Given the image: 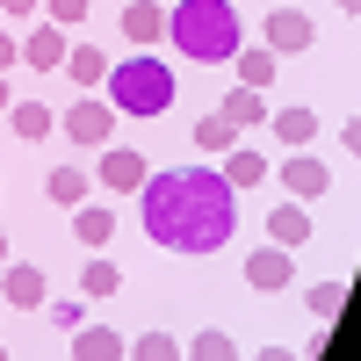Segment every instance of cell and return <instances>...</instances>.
<instances>
[{
	"label": "cell",
	"instance_id": "6da1fadb",
	"mask_svg": "<svg viewBox=\"0 0 361 361\" xmlns=\"http://www.w3.org/2000/svg\"><path fill=\"white\" fill-rule=\"evenodd\" d=\"M145 238L166 253H217L238 231V188L217 166H166L159 180L137 188Z\"/></svg>",
	"mask_w": 361,
	"mask_h": 361
},
{
	"label": "cell",
	"instance_id": "7a4b0ae2",
	"mask_svg": "<svg viewBox=\"0 0 361 361\" xmlns=\"http://www.w3.org/2000/svg\"><path fill=\"white\" fill-rule=\"evenodd\" d=\"M166 37L180 44V58H195V66H231L238 44H246V22H238L231 0H180L166 15Z\"/></svg>",
	"mask_w": 361,
	"mask_h": 361
},
{
	"label": "cell",
	"instance_id": "3957f363",
	"mask_svg": "<svg viewBox=\"0 0 361 361\" xmlns=\"http://www.w3.org/2000/svg\"><path fill=\"white\" fill-rule=\"evenodd\" d=\"M109 109L116 116H166L173 109V73L159 58H123V66H109Z\"/></svg>",
	"mask_w": 361,
	"mask_h": 361
},
{
	"label": "cell",
	"instance_id": "277c9868",
	"mask_svg": "<svg viewBox=\"0 0 361 361\" xmlns=\"http://www.w3.org/2000/svg\"><path fill=\"white\" fill-rule=\"evenodd\" d=\"M311 44H318V22L304 8H267V51H275V58H296Z\"/></svg>",
	"mask_w": 361,
	"mask_h": 361
},
{
	"label": "cell",
	"instance_id": "5b68a950",
	"mask_svg": "<svg viewBox=\"0 0 361 361\" xmlns=\"http://www.w3.org/2000/svg\"><path fill=\"white\" fill-rule=\"evenodd\" d=\"M58 130H66L73 145H109V130H116V109H109L102 94H80V102L66 109V123H58Z\"/></svg>",
	"mask_w": 361,
	"mask_h": 361
},
{
	"label": "cell",
	"instance_id": "8992f818",
	"mask_svg": "<svg viewBox=\"0 0 361 361\" xmlns=\"http://www.w3.org/2000/svg\"><path fill=\"white\" fill-rule=\"evenodd\" d=\"M145 180H152L145 152H130V145H102V188H109V195H137Z\"/></svg>",
	"mask_w": 361,
	"mask_h": 361
},
{
	"label": "cell",
	"instance_id": "52a82bcc",
	"mask_svg": "<svg viewBox=\"0 0 361 361\" xmlns=\"http://www.w3.org/2000/svg\"><path fill=\"white\" fill-rule=\"evenodd\" d=\"M282 188H289V202H318L325 188H333V166H325V159H311V152H289Z\"/></svg>",
	"mask_w": 361,
	"mask_h": 361
},
{
	"label": "cell",
	"instance_id": "ba28073f",
	"mask_svg": "<svg viewBox=\"0 0 361 361\" xmlns=\"http://www.w3.org/2000/svg\"><path fill=\"white\" fill-rule=\"evenodd\" d=\"M0 304H15V311H44V267L8 260V267H0Z\"/></svg>",
	"mask_w": 361,
	"mask_h": 361
},
{
	"label": "cell",
	"instance_id": "9c48e42d",
	"mask_svg": "<svg viewBox=\"0 0 361 361\" xmlns=\"http://www.w3.org/2000/svg\"><path fill=\"white\" fill-rule=\"evenodd\" d=\"M289 275H296V260H289L282 246H260V253H246V289L275 296V289H289Z\"/></svg>",
	"mask_w": 361,
	"mask_h": 361
},
{
	"label": "cell",
	"instance_id": "30bf717a",
	"mask_svg": "<svg viewBox=\"0 0 361 361\" xmlns=\"http://www.w3.org/2000/svg\"><path fill=\"white\" fill-rule=\"evenodd\" d=\"M66 29H58V22H37V29H29V37H22V66H37V73H58V66H66Z\"/></svg>",
	"mask_w": 361,
	"mask_h": 361
},
{
	"label": "cell",
	"instance_id": "8fae6325",
	"mask_svg": "<svg viewBox=\"0 0 361 361\" xmlns=\"http://www.w3.org/2000/svg\"><path fill=\"white\" fill-rule=\"evenodd\" d=\"M73 238H80V246H94V253H102L109 238H116V209H109V202H94V195H87V202L73 209Z\"/></svg>",
	"mask_w": 361,
	"mask_h": 361
},
{
	"label": "cell",
	"instance_id": "7c38bea8",
	"mask_svg": "<svg viewBox=\"0 0 361 361\" xmlns=\"http://www.w3.org/2000/svg\"><path fill=\"white\" fill-rule=\"evenodd\" d=\"M304 238H311V217H304V202H282V209H267V246L296 253Z\"/></svg>",
	"mask_w": 361,
	"mask_h": 361
},
{
	"label": "cell",
	"instance_id": "4fadbf2b",
	"mask_svg": "<svg viewBox=\"0 0 361 361\" xmlns=\"http://www.w3.org/2000/svg\"><path fill=\"white\" fill-rule=\"evenodd\" d=\"M123 333H109V325H80L73 333V361H123Z\"/></svg>",
	"mask_w": 361,
	"mask_h": 361
},
{
	"label": "cell",
	"instance_id": "5bb4252c",
	"mask_svg": "<svg viewBox=\"0 0 361 361\" xmlns=\"http://www.w3.org/2000/svg\"><path fill=\"white\" fill-rule=\"evenodd\" d=\"M217 173L231 180V188H260V180H267V152H253V145H231Z\"/></svg>",
	"mask_w": 361,
	"mask_h": 361
},
{
	"label": "cell",
	"instance_id": "9a60e30c",
	"mask_svg": "<svg viewBox=\"0 0 361 361\" xmlns=\"http://www.w3.org/2000/svg\"><path fill=\"white\" fill-rule=\"evenodd\" d=\"M267 123H275V145H289V152H311V137H318L311 109H282V116H267Z\"/></svg>",
	"mask_w": 361,
	"mask_h": 361
},
{
	"label": "cell",
	"instance_id": "2e32d148",
	"mask_svg": "<svg viewBox=\"0 0 361 361\" xmlns=\"http://www.w3.org/2000/svg\"><path fill=\"white\" fill-rule=\"evenodd\" d=\"M217 116H231L238 130H253V123H267V116H275V109H267V94H260V87H231Z\"/></svg>",
	"mask_w": 361,
	"mask_h": 361
},
{
	"label": "cell",
	"instance_id": "e0dca14e",
	"mask_svg": "<svg viewBox=\"0 0 361 361\" xmlns=\"http://www.w3.org/2000/svg\"><path fill=\"white\" fill-rule=\"evenodd\" d=\"M44 195H51L58 209H80L87 195H94V173H80V166H58V173L44 180Z\"/></svg>",
	"mask_w": 361,
	"mask_h": 361
},
{
	"label": "cell",
	"instance_id": "ac0fdd59",
	"mask_svg": "<svg viewBox=\"0 0 361 361\" xmlns=\"http://www.w3.org/2000/svg\"><path fill=\"white\" fill-rule=\"evenodd\" d=\"M123 37L130 44H159L166 37V15L152 8V0H130V8H123Z\"/></svg>",
	"mask_w": 361,
	"mask_h": 361
},
{
	"label": "cell",
	"instance_id": "d6986e66",
	"mask_svg": "<svg viewBox=\"0 0 361 361\" xmlns=\"http://www.w3.org/2000/svg\"><path fill=\"white\" fill-rule=\"evenodd\" d=\"M231 66H238V87H260V94H267V80H275V66H282V58L275 51H246V44H238V58H231Z\"/></svg>",
	"mask_w": 361,
	"mask_h": 361
},
{
	"label": "cell",
	"instance_id": "ffe728a7",
	"mask_svg": "<svg viewBox=\"0 0 361 361\" xmlns=\"http://www.w3.org/2000/svg\"><path fill=\"white\" fill-rule=\"evenodd\" d=\"M116 289H123V267H116V260H87L80 267V296H94V304H102V296H116Z\"/></svg>",
	"mask_w": 361,
	"mask_h": 361
},
{
	"label": "cell",
	"instance_id": "44dd1931",
	"mask_svg": "<svg viewBox=\"0 0 361 361\" xmlns=\"http://www.w3.org/2000/svg\"><path fill=\"white\" fill-rule=\"evenodd\" d=\"M66 73L87 87V94H94V87L109 80V66H102V44H73V51H66Z\"/></svg>",
	"mask_w": 361,
	"mask_h": 361
},
{
	"label": "cell",
	"instance_id": "7402d4cb",
	"mask_svg": "<svg viewBox=\"0 0 361 361\" xmlns=\"http://www.w3.org/2000/svg\"><path fill=\"white\" fill-rule=\"evenodd\" d=\"M195 145H202V152H217V159H224L231 145H238V123H231V116H217V109H209L202 123H195Z\"/></svg>",
	"mask_w": 361,
	"mask_h": 361
},
{
	"label": "cell",
	"instance_id": "603a6c76",
	"mask_svg": "<svg viewBox=\"0 0 361 361\" xmlns=\"http://www.w3.org/2000/svg\"><path fill=\"white\" fill-rule=\"evenodd\" d=\"M8 116H15V137H29V145H37V137L58 123V116H51L44 102H8Z\"/></svg>",
	"mask_w": 361,
	"mask_h": 361
},
{
	"label": "cell",
	"instance_id": "cb8c5ba5",
	"mask_svg": "<svg viewBox=\"0 0 361 361\" xmlns=\"http://www.w3.org/2000/svg\"><path fill=\"white\" fill-rule=\"evenodd\" d=\"M188 361H238V340L209 325V333H195V340H188Z\"/></svg>",
	"mask_w": 361,
	"mask_h": 361
},
{
	"label": "cell",
	"instance_id": "d4e9b609",
	"mask_svg": "<svg viewBox=\"0 0 361 361\" xmlns=\"http://www.w3.org/2000/svg\"><path fill=\"white\" fill-rule=\"evenodd\" d=\"M130 361H180V340H173V333H159V325H152V333H145V340H130Z\"/></svg>",
	"mask_w": 361,
	"mask_h": 361
},
{
	"label": "cell",
	"instance_id": "484cf974",
	"mask_svg": "<svg viewBox=\"0 0 361 361\" xmlns=\"http://www.w3.org/2000/svg\"><path fill=\"white\" fill-rule=\"evenodd\" d=\"M44 318L58 325V333H80V325H87V304H80V296H58V304H44Z\"/></svg>",
	"mask_w": 361,
	"mask_h": 361
},
{
	"label": "cell",
	"instance_id": "4316f807",
	"mask_svg": "<svg viewBox=\"0 0 361 361\" xmlns=\"http://www.w3.org/2000/svg\"><path fill=\"white\" fill-rule=\"evenodd\" d=\"M87 8H94V0H44V22H58V29H80V22H87Z\"/></svg>",
	"mask_w": 361,
	"mask_h": 361
},
{
	"label": "cell",
	"instance_id": "83f0119b",
	"mask_svg": "<svg viewBox=\"0 0 361 361\" xmlns=\"http://www.w3.org/2000/svg\"><path fill=\"white\" fill-rule=\"evenodd\" d=\"M340 304H347V282H333V275H325V282L311 289V311H318V318H340Z\"/></svg>",
	"mask_w": 361,
	"mask_h": 361
},
{
	"label": "cell",
	"instance_id": "f1b7e54d",
	"mask_svg": "<svg viewBox=\"0 0 361 361\" xmlns=\"http://www.w3.org/2000/svg\"><path fill=\"white\" fill-rule=\"evenodd\" d=\"M15 58H22V37H8V29H0V73H8Z\"/></svg>",
	"mask_w": 361,
	"mask_h": 361
},
{
	"label": "cell",
	"instance_id": "f546056e",
	"mask_svg": "<svg viewBox=\"0 0 361 361\" xmlns=\"http://www.w3.org/2000/svg\"><path fill=\"white\" fill-rule=\"evenodd\" d=\"M37 8H44V0H0V15H15V22H22V15H37Z\"/></svg>",
	"mask_w": 361,
	"mask_h": 361
},
{
	"label": "cell",
	"instance_id": "4dcf8cb0",
	"mask_svg": "<svg viewBox=\"0 0 361 361\" xmlns=\"http://www.w3.org/2000/svg\"><path fill=\"white\" fill-rule=\"evenodd\" d=\"M340 137H347V152H354V159H361V116H354V123H347V130H340Z\"/></svg>",
	"mask_w": 361,
	"mask_h": 361
},
{
	"label": "cell",
	"instance_id": "1f68e13d",
	"mask_svg": "<svg viewBox=\"0 0 361 361\" xmlns=\"http://www.w3.org/2000/svg\"><path fill=\"white\" fill-rule=\"evenodd\" d=\"M253 361H304V354H289V347H260Z\"/></svg>",
	"mask_w": 361,
	"mask_h": 361
},
{
	"label": "cell",
	"instance_id": "d6a6232c",
	"mask_svg": "<svg viewBox=\"0 0 361 361\" xmlns=\"http://www.w3.org/2000/svg\"><path fill=\"white\" fill-rule=\"evenodd\" d=\"M8 102H15V87H8V73H0V116H8Z\"/></svg>",
	"mask_w": 361,
	"mask_h": 361
},
{
	"label": "cell",
	"instance_id": "836d02e7",
	"mask_svg": "<svg viewBox=\"0 0 361 361\" xmlns=\"http://www.w3.org/2000/svg\"><path fill=\"white\" fill-rule=\"evenodd\" d=\"M8 260H15V253H8V231H0V267H8Z\"/></svg>",
	"mask_w": 361,
	"mask_h": 361
},
{
	"label": "cell",
	"instance_id": "e575fe53",
	"mask_svg": "<svg viewBox=\"0 0 361 361\" xmlns=\"http://www.w3.org/2000/svg\"><path fill=\"white\" fill-rule=\"evenodd\" d=\"M340 8H347V15H361V0H340Z\"/></svg>",
	"mask_w": 361,
	"mask_h": 361
},
{
	"label": "cell",
	"instance_id": "d590c367",
	"mask_svg": "<svg viewBox=\"0 0 361 361\" xmlns=\"http://www.w3.org/2000/svg\"><path fill=\"white\" fill-rule=\"evenodd\" d=\"M0 361H8V347H0Z\"/></svg>",
	"mask_w": 361,
	"mask_h": 361
},
{
	"label": "cell",
	"instance_id": "8d00e7d4",
	"mask_svg": "<svg viewBox=\"0 0 361 361\" xmlns=\"http://www.w3.org/2000/svg\"><path fill=\"white\" fill-rule=\"evenodd\" d=\"M0 311H8V304H0Z\"/></svg>",
	"mask_w": 361,
	"mask_h": 361
}]
</instances>
